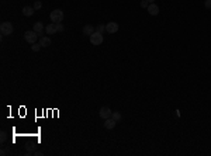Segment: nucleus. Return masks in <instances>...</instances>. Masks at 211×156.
<instances>
[{
  "mask_svg": "<svg viewBox=\"0 0 211 156\" xmlns=\"http://www.w3.org/2000/svg\"><path fill=\"white\" fill-rule=\"evenodd\" d=\"M49 18H51V21L52 23H62L63 20V11L61 8H55L54 11H51V14H49Z\"/></svg>",
  "mask_w": 211,
  "mask_h": 156,
  "instance_id": "obj_1",
  "label": "nucleus"
},
{
  "mask_svg": "<svg viewBox=\"0 0 211 156\" xmlns=\"http://www.w3.org/2000/svg\"><path fill=\"white\" fill-rule=\"evenodd\" d=\"M40 44H41L42 48H47V47H49V45H51V38H49V37H41Z\"/></svg>",
  "mask_w": 211,
  "mask_h": 156,
  "instance_id": "obj_12",
  "label": "nucleus"
},
{
  "mask_svg": "<svg viewBox=\"0 0 211 156\" xmlns=\"http://www.w3.org/2000/svg\"><path fill=\"white\" fill-rule=\"evenodd\" d=\"M94 27H93V25H84L83 27V34L84 35H89L90 37L91 34H93V32H94Z\"/></svg>",
  "mask_w": 211,
  "mask_h": 156,
  "instance_id": "obj_13",
  "label": "nucleus"
},
{
  "mask_svg": "<svg viewBox=\"0 0 211 156\" xmlns=\"http://www.w3.org/2000/svg\"><path fill=\"white\" fill-rule=\"evenodd\" d=\"M118 28H120V25L115 21H110L106 24V31L110 32V34H115V32L118 31Z\"/></svg>",
  "mask_w": 211,
  "mask_h": 156,
  "instance_id": "obj_5",
  "label": "nucleus"
},
{
  "mask_svg": "<svg viewBox=\"0 0 211 156\" xmlns=\"http://www.w3.org/2000/svg\"><path fill=\"white\" fill-rule=\"evenodd\" d=\"M0 31H1V35H11L13 31H14L13 24H11L10 21L1 23V25H0Z\"/></svg>",
  "mask_w": 211,
  "mask_h": 156,
  "instance_id": "obj_2",
  "label": "nucleus"
},
{
  "mask_svg": "<svg viewBox=\"0 0 211 156\" xmlns=\"http://www.w3.org/2000/svg\"><path fill=\"white\" fill-rule=\"evenodd\" d=\"M96 31H97V32H101V34H103V32L106 31V25H103V24H98L97 27H96Z\"/></svg>",
  "mask_w": 211,
  "mask_h": 156,
  "instance_id": "obj_16",
  "label": "nucleus"
},
{
  "mask_svg": "<svg viewBox=\"0 0 211 156\" xmlns=\"http://www.w3.org/2000/svg\"><path fill=\"white\" fill-rule=\"evenodd\" d=\"M148 1H149V3H155V0H148Z\"/></svg>",
  "mask_w": 211,
  "mask_h": 156,
  "instance_id": "obj_24",
  "label": "nucleus"
},
{
  "mask_svg": "<svg viewBox=\"0 0 211 156\" xmlns=\"http://www.w3.org/2000/svg\"><path fill=\"white\" fill-rule=\"evenodd\" d=\"M0 155H1V156L6 155V150H4V149H1V150H0Z\"/></svg>",
  "mask_w": 211,
  "mask_h": 156,
  "instance_id": "obj_23",
  "label": "nucleus"
},
{
  "mask_svg": "<svg viewBox=\"0 0 211 156\" xmlns=\"http://www.w3.org/2000/svg\"><path fill=\"white\" fill-rule=\"evenodd\" d=\"M111 114H113V111L108 108V107H101V108H100V111H98V115H100L103 120L110 118V117H111Z\"/></svg>",
  "mask_w": 211,
  "mask_h": 156,
  "instance_id": "obj_6",
  "label": "nucleus"
},
{
  "mask_svg": "<svg viewBox=\"0 0 211 156\" xmlns=\"http://www.w3.org/2000/svg\"><path fill=\"white\" fill-rule=\"evenodd\" d=\"M41 44H31V49L34 51V52H38V51L41 49Z\"/></svg>",
  "mask_w": 211,
  "mask_h": 156,
  "instance_id": "obj_15",
  "label": "nucleus"
},
{
  "mask_svg": "<svg viewBox=\"0 0 211 156\" xmlns=\"http://www.w3.org/2000/svg\"><path fill=\"white\" fill-rule=\"evenodd\" d=\"M6 139H7V132L6 131H1V132H0V141L6 142Z\"/></svg>",
  "mask_w": 211,
  "mask_h": 156,
  "instance_id": "obj_18",
  "label": "nucleus"
},
{
  "mask_svg": "<svg viewBox=\"0 0 211 156\" xmlns=\"http://www.w3.org/2000/svg\"><path fill=\"white\" fill-rule=\"evenodd\" d=\"M45 32H47V34H56L58 31H56L55 23H51V24H48V25L45 27Z\"/></svg>",
  "mask_w": 211,
  "mask_h": 156,
  "instance_id": "obj_10",
  "label": "nucleus"
},
{
  "mask_svg": "<svg viewBox=\"0 0 211 156\" xmlns=\"http://www.w3.org/2000/svg\"><path fill=\"white\" fill-rule=\"evenodd\" d=\"M115 124H117V121L113 120L111 117L104 120V128H107V129H114V128H115Z\"/></svg>",
  "mask_w": 211,
  "mask_h": 156,
  "instance_id": "obj_8",
  "label": "nucleus"
},
{
  "mask_svg": "<svg viewBox=\"0 0 211 156\" xmlns=\"http://www.w3.org/2000/svg\"><path fill=\"white\" fill-rule=\"evenodd\" d=\"M38 34L35 32L34 30L33 31H25L24 32V38H25V41H27L28 44H35L37 42V40H38Z\"/></svg>",
  "mask_w": 211,
  "mask_h": 156,
  "instance_id": "obj_3",
  "label": "nucleus"
},
{
  "mask_svg": "<svg viewBox=\"0 0 211 156\" xmlns=\"http://www.w3.org/2000/svg\"><path fill=\"white\" fill-rule=\"evenodd\" d=\"M148 6H149V1H148V0H141V7L148 8Z\"/></svg>",
  "mask_w": 211,
  "mask_h": 156,
  "instance_id": "obj_20",
  "label": "nucleus"
},
{
  "mask_svg": "<svg viewBox=\"0 0 211 156\" xmlns=\"http://www.w3.org/2000/svg\"><path fill=\"white\" fill-rule=\"evenodd\" d=\"M204 6H205L207 10H211V0H205V1H204Z\"/></svg>",
  "mask_w": 211,
  "mask_h": 156,
  "instance_id": "obj_22",
  "label": "nucleus"
},
{
  "mask_svg": "<svg viewBox=\"0 0 211 156\" xmlns=\"http://www.w3.org/2000/svg\"><path fill=\"white\" fill-rule=\"evenodd\" d=\"M55 25H56V31H58V32H62L63 30H65V28H63V24H62V23H56Z\"/></svg>",
  "mask_w": 211,
  "mask_h": 156,
  "instance_id": "obj_19",
  "label": "nucleus"
},
{
  "mask_svg": "<svg viewBox=\"0 0 211 156\" xmlns=\"http://www.w3.org/2000/svg\"><path fill=\"white\" fill-rule=\"evenodd\" d=\"M34 7H30V6H25V7H23V14L25 16V17H31V16H34Z\"/></svg>",
  "mask_w": 211,
  "mask_h": 156,
  "instance_id": "obj_11",
  "label": "nucleus"
},
{
  "mask_svg": "<svg viewBox=\"0 0 211 156\" xmlns=\"http://www.w3.org/2000/svg\"><path fill=\"white\" fill-rule=\"evenodd\" d=\"M111 118L115 121H120L121 120V113H118V111H114V113L111 114Z\"/></svg>",
  "mask_w": 211,
  "mask_h": 156,
  "instance_id": "obj_14",
  "label": "nucleus"
},
{
  "mask_svg": "<svg viewBox=\"0 0 211 156\" xmlns=\"http://www.w3.org/2000/svg\"><path fill=\"white\" fill-rule=\"evenodd\" d=\"M103 34L101 32H97V31H94L93 34L90 35V42L91 45H100V44H103Z\"/></svg>",
  "mask_w": 211,
  "mask_h": 156,
  "instance_id": "obj_4",
  "label": "nucleus"
},
{
  "mask_svg": "<svg viewBox=\"0 0 211 156\" xmlns=\"http://www.w3.org/2000/svg\"><path fill=\"white\" fill-rule=\"evenodd\" d=\"M35 143H33V142H31V143H30V145H27V153H31V152H34L35 150V146H34Z\"/></svg>",
  "mask_w": 211,
  "mask_h": 156,
  "instance_id": "obj_17",
  "label": "nucleus"
},
{
  "mask_svg": "<svg viewBox=\"0 0 211 156\" xmlns=\"http://www.w3.org/2000/svg\"><path fill=\"white\" fill-rule=\"evenodd\" d=\"M33 30H34V31L37 32V34H38V35H41V37H42V31L45 30V27L42 25V23H41V21H37V23L34 24Z\"/></svg>",
  "mask_w": 211,
  "mask_h": 156,
  "instance_id": "obj_9",
  "label": "nucleus"
},
{
  "mask_svg": "<svg viewBox=\"0 0 211 156\" xmlns=\"http://www.w3.org/2000/svg\"><path fill=\"white\" fill-rule=\"evenodd\" d=\"M148 13L151 16H158L159 14V7L155 4V3H149V6H148Z\"/></svg>",
  "mask_w": 211,
  "mask_h": 156,
  "instance_id": "obj_7",
  "label": "nucleus"
},
{
  "mask_svg": "<svg viewBox=\"0 0 211 156\" xmlns=\"http://www.w3.org/2000/svg\"><path fill=\"white\" fill-rule=\"evenodd\" d=\"M41 7H42V3L40 1V0H37V1L34 3V8H35V10H40Z\"/></svg>",
  "mask_w": 211,
  "mask_h": 156,
  "instance_id": "obj_21",
  "label": "nucleus"
}]
</instances>
